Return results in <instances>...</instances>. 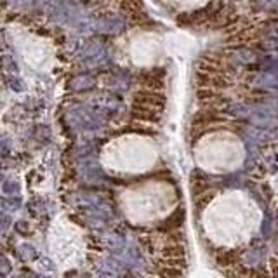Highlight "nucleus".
<instances>
[{"label":"nucleus","instance_id":"12","mask_svg":"<svg viewBox=\"0 0 278 278\" xmlns=\"http://www.w3.org/2000/svg\"><path fill=\"white\" fill-rule=\"evenodd\" d=\"M249 278H271L270 270H264V268H257V270H250V277Z\"/></svg>","mask_w":278,"mask_h":278},{"label":"nucleus","instance_id":"1","mask_svg":"<svg viewBox=\"0 0 278 278\" xmlns=\"http://www.w3.org/2000/svg\"><path fill=\"white\" fill-rule=\"evenodd\" d=\"M165 73H167L165 68H157V70H151V72H143L138 75V82H139V86H143V89L160 93L165 87V82H164Z\"/></svg>","mask_w":278,"mask_h":278},{"label":"nucleus","instance_id":"10","mask_svg":"<svg viewBox=\"0 0 278 278\" xmlns=\"http://www.w3.org/2000/svg\"><path fill=\"white\" fill-rule=\"evenodd\" d=\"M268 270H270L271 278H278V256L270 257V261H268Z\"/></svg>","mask_w":278,"mask_h":278},{"label":"nucleus","instance_id":"8","mask_svg":"<svg viewBox=\"0 0 278 278\" xmlns=\"http://www.w3.org/2000/svg\"><path fill=\"white\" fill-rule=\"evenodd\" d=\"M158 278H181L183 277V270L178 268H167V266H160L157 270Z\"/></svg>","mask_w":278,"mask_h":278},{"label":"nucleus","instance_id":"7","mask_svg":"<svg viewBox=\"0 0 278 278\" xmlns=\"http://www.w3.org/2000/svg\"><path fill=\"white\" fill-rule=\"evenodd\" d=\"M162 257L165 259H186V247L185 243H171L162 247Z\"/></svg>","mask_w":278,"mask_h":278},{"label":"nucleus","instance_id":"9","mask_svg":"<svg viewBox=\"0 0 278 278\" xmlns=\"http://www.w3.org/2000/svg\"><path fill=\"white\" fill-rule=\"evenodd\" d=\"M158 266H167V268H178V270H185L186 268V259H162L157 261Z\"/></svg>","mask_w":278,"mask_h":278},{"label":"nucleus","instance_id":"6","mask_svg":"<svg viewBox=\"0 0 278 278\" xmlns=\"http://www.w3.org/2000/svg\"><path fill=\"white\" fill-rule=\"evenodd\" d=\"M238 257L240 256L236 250H219V252L216 254V263H218V266L228 270V268H233V266H236V264H240Z\"/></svg>","mask_w":278,"mask_h":278},{"label":"nucleus","instance_id":"11","mask_svg":"<svg viewBox=\"0 0 278 278\" xmlns=\"http://www.w3.org/2000/svg\"><path fill=\"white\" fill-rule=\"evenodd\" d=\"M165 238H167V245H171V243H183L185 236H183L181 232H172V233H169Z\"/></svg>","mask_w":278,"mask_h":278},{"label":"nucleus","instance_id":"4","mask_svg":"<svg viewBox=\"0 0 278 278\" xmlns=\"http://www.w3.org/2000/svg\"><path fill=\"white\" fill-rule=\"evenodd\" d=\"M131 115H132V118H136V120L150 122V124H157L162 117L160 110H157V108L141 106V104H132Z\"/></svg>","mask_w":278,"mask_h":278},{"label":"nucleus","instance_id":"5","mask_svg":"<svg viewBox=\"0 0 278 278\" xmlns=\"http://www.w3.org/2000/svg\"><path fill=\"white\" fill-rule=\"evenodd\" d=\"M223 115L221 111H214V110H200L198 113L193 117L191 120V125L193 127H207V125H211V124H216V122H221L223 120Z\"/></svg>","mask_w":278,"mask_h":278},{"label":"nucleus","instance_id":"3","mask_svg":"<svg viewBox=\"0 0 278 278\" xmlns=\"http://www.w3.org/2000/svg\"><path fill=\"white\" fill-rule=\"evenodd\" d=\"M196 84L198 89H226L230 86L228 79L223 75H207V73L198 72L196 73Z\"/></svg>","mask_w":278,"mask_h":278},{"label":"nucleus","instance_id":"2","mask_svg":"<svg viewBox=\"0 0 278 278\" xmlns=\"http://www.w3.org/2000/svg\"><path fill=\"white\" fill-rule=\"evenodd\" d=\"M132 104H141V106L157 108V110H160V108L165 106V96H162L160 93H155V91L139 89L138 93H134Z\"/></svg>","mask_w":278,"mask_h":278}]
</instances>
